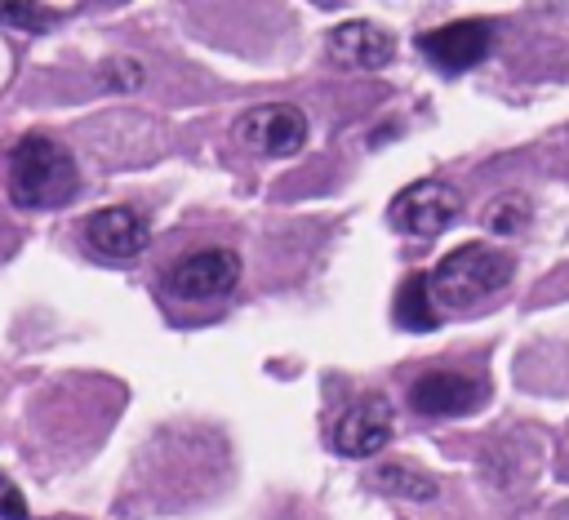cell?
Listing matches in <instances>:
<instances>
[{
    "label": "cell",
    "instance_id": "6da1fadb",
    "mask_svg": "<svg viewBox=\"0 0 569 520\" xmlns=\"http://www.w3.org/2000/svg\"><path fill=\"white\" fill-rule=\"evenodd\" d=\"M9 200L18 209H58L80 191L71 147L49 133H22L9 151Z\"/></svg>",
    "mask_w": 569,
    "mask_h": 520
},
{
    "label": "cell",
    "instance_id": "7a4b0ae2",
    "mask_svg": "<svg viewBox=\"0 0 569 520\" xmlns=\"http://www.w3.org/2000/svg\"><path fill=\"white\" fill-rule=\"evenodd\" d=\"M516 276V262L507 249L493 244H458L453 253H445L431 271H427V298L436 311H462L476 307L485 298H493L498 289H507Z\"/></svg>",
    "mask_w": 569,
    "mask_h": 520
},
{
    "label": "cell",
    "instance_id": "3957f363",
    "mask_svg": "<svg viewBox=\"0 0 569 520\" xmlns=\"http://www.w3.org/2000/svg\"><path fill=\"white\" fill-rule=\"evenodd\" d=\"M462 213V196L440 182V178H422V182H409L391 209H387V222L400 231V236H418V240H431L440 236L445 227H453V218Z\"/></svg>",
    "mask_w": 569,
    "mask_h": 520
},
{
    "label": "cell",
    "instance_id": "277c9868",
    "mask_svg": "<svg viewBox=\"0 0 569 520\" xmlns=\"http://www.w3.org/2000/svg\"><path fill=\"white\" fill-rule=\"evenodd\" d=\"M236 138L262 160H284L307 147V116L293 102H262L236 120Z\"/></svg>",
    "mask_w": 569,
    "mask_h": 520
},
{
    "label": "cell",
    "instance_id": "5b68a950",
    "mask_svg": "<svg viewBox=\"0 0 569 520\" xmlns=\"http://www.w3.org/2000/svg\"><path fill=\"white\" fill-rule=\"evenodd\" d=\"M240 280V253L236 249H191L187 258H178L164 271V289L182 302H213L222 293H231Z\"/></svg>",
    "mask_w": 569,
    "mask_h": 520
},
{
    "label": "cell",
    "instance_id": "8992f818",
    "mask_svg": "<svg viewBox=\"0 0 569 520\" xmlns=\"http://www.w3.org/2000/svg\"><path fill=\"white\" fill-rule=\"evenodd\" d=\"M413 44H418V53L436 71L462 76L480 58H489V49H493V22H485V18H458V22H445V27L422 31Z\"/></svg>",
    "mask_w": 569,
    "mask_h": 520
},
{
    "label": "cell",
    "instance_id": "52a82bcc",
    "mask_svg": "<svg viewBox=\"0 0 569 520\" xmlns=\"http://www.w3.org/2000/svg\"><path fill=\"white\" fill-rule=\"evenodd\" d=\"M84 244H89V253H98L107 262H129L151 244V227L133 204H107V209L89 213Z\"/></svg>",
    "mask_w": 569,
    "mask_h": 520
},
{
    "label": "cell",
    "instance_id": "ba28073f",
    "mask_svg": "<svg viewBox=\"0 0 569 520\" xmlns=\"http://www.w3.org/2000/svg\"><path fill=\"white\" fill-rule=\"evenodd\" d=\"M480 400H485V382L453 369H431L409 382V409L422 418H462Z\"/></svg>",
    "mask_w": 569,
    "mask_h": 520
},
{
    "label": "cell",
    "instance_id": "9c48e42d",
    "mask_svg": "<svg viewBox=\"0 0 569 520\" xmlns=\"http://www.w3.org/2000/svg\"><path fill=\"white\" fill-rule=\"evenodd\" d=\"M391 440V404L387 396H356L333 422V449L347 458H373Z\"/></svg>",
    "mask_w": 569,
    "mask_h": 520
},
{
    "label": "cell",
    "instance_id": "30bf717a",
    "mask_svg": "<svg viewBox=\"0 0 569 520\" xmlns=\"http://www.w3.org/2000/svg\"><path fill=\"white\" fill-rule=\"evenodd\" d=\"M325 44H329V58H333L338 67H356V71H378V67H387L391 53H396L391 31L378 27V22H369V18L338 22Z\"/></svg>",
    "mask_w": 569,
    "mask_h": 520
},
{
    "label": "cell",
    "instance_id": "8fae6325",
    "mask_svg": "<svg viewBox=\"0 0 569 520\" xmlns=\"http://www.w3.org/2000/svg\"><path fill=\"white\" fill-rule=\"evenodd\" d=\"M396 324L413 329V333H427V329L440 324V311L427 298V276H409L400 284V293H396Z\"/></svg>",
    "mask_w": 569,
    "mask_h": 520
},
{
    "label": "cell",
    "instance_id": "7c38bea8",
    "mask_svg": "<svg viewBox=\"0 0 569 520\" xmlns=\"http://www.w3.org/2000/svg\"><path fill=\"white\" fill-rule=\"evenodd\" d=\"M373 484H382V489L396 493V498H413V502L436 498V480L422 476V471H413V467H400V462L378 467V471H373Z\"/></svg>",
    "mask_w": 569,
    "mask_h": 520
},
{
    "label": "cell",
    "instance_id": "4fadbf2b",
    "mask_svg": "<svg viewBox=\"0 0 569 520\" xmlns=\"http://www.w3.org/2000/svg\"><path fill=\"white\" fill-rule=\"evenodd\" d=\"M525 222H529V200H525V196H498V200L485 209V227H489L493 236H516Z\"/></svg>",
    "mask_w": 569,
    "mask_h": 520
},
{
    "label": "cell",
    "instance_id": "5bb4252c",
    "mask_svg": "<svg viewBox=\"0 0 569 520\" xmlns=\"http://www.w3.org/2000/svg\"><path fill=\"white\" fill-rule=\"evenodd\" d=\"M62 13H67V9H49V4H22V0L0 4V22L22 27V31H49V27H58V18H62Z\"/></svg>",
    "mask_w": 569,
    "mask_h": 520
},
{
    "label": "cell",
    "instance_id": "9a60e30c",
    "mask_svg": "<svg viewBox=\"0 0 569 520\" xmlns=\"http://www.w3.org/2000/svg\"><path fill=\"white\" fill-rule=\"evenodd\" d=\"M0 520H31L22 493H18V484L9 476H0Z\"/></svg>",
    "mask_w": 569,
    "mask_h": 520
}]
</instances>
